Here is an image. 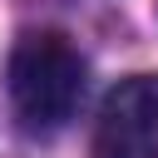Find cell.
<instances>
[{"label":"cell","mask_w":158,"mask_h":158,"mask_svg":"<svg viewBox=\"0 0 158 158\" xmlns=\"http://www.w3.org/2000/svg\"><path fill=\"white\" fill-rule=\"evenodd\" d=\"M10 109L25 133H54L84 99V59L59 30H30L10 49Z\"/></svg>","instance_id":"1"},{"label":"cell","mask_w":158,"mask_h":158,"mask_svg":"<svg viewBox=\"0 0 158 158\" xmlns=\"http://www.w3.org/2000/svg\"><path fill=\"white\" fill-rule=\"evenodd\" d=\"M94 158H158V74H128L104 94Z\"/></svg>","instance_id":"2"}]
</instances>
